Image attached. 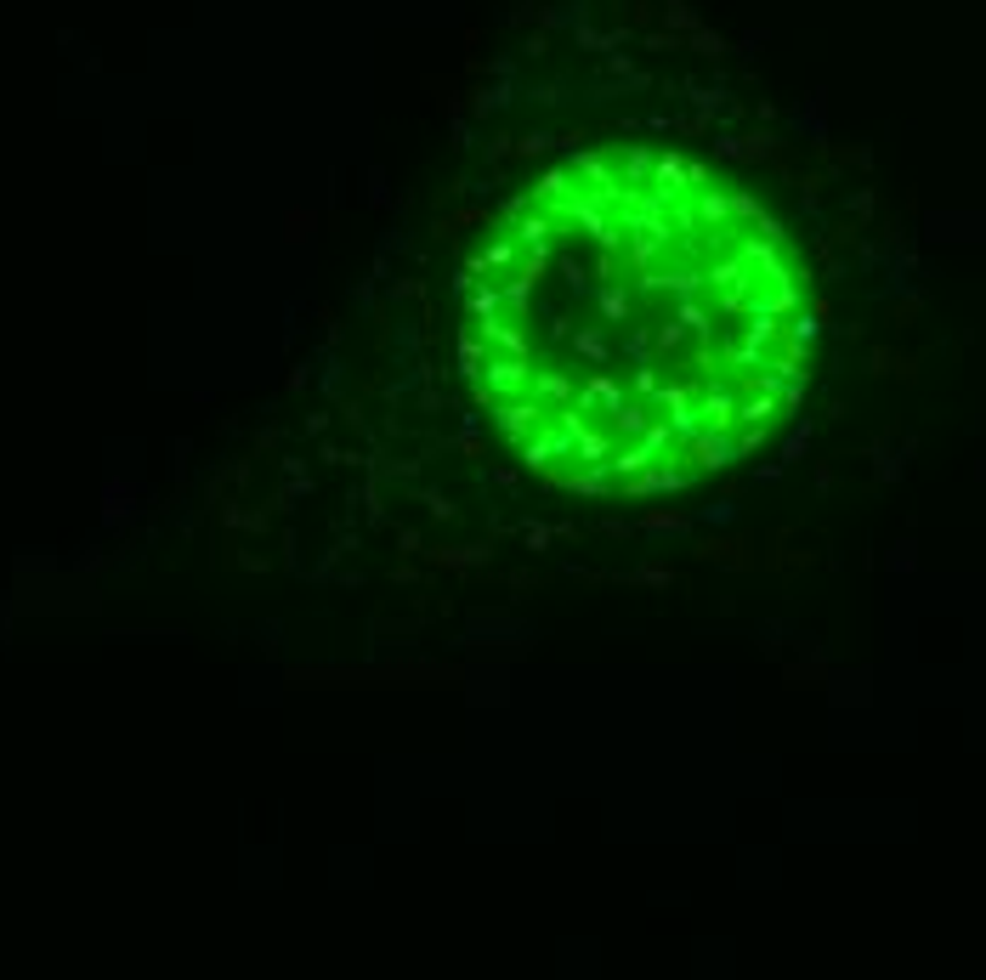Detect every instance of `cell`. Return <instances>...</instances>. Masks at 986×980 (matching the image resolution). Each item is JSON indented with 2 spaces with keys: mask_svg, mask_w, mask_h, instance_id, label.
<instances>
[{
  "mask_svg": "<svg viewBox=\"0 0 986 980\" xmlns=\"http://www.w3.org/2000/svg\"><path fill=\"white\" fill-rule=\"evenodd\" d=\"M482 386L493 391V402H499V397H522V391H533L527 357H510V352H488V363H482Z\"/></svg>",
  "mask_w": 986,
  "mask_h": 980,
  "instance_id": "6da1fadb",
  "label": "cell"
},
{
  "mask_svg": "<svg viewBox=\"0 0 986 980\" xmlns=\"http://www.w3.org/2000/svg\"><path fill=\"white\" fill-rule=\"evenodd\" d=\"M686 454H692V465L697 471H725V465H737V454H743V442L732 437V431H703L697 442H686Z\"/></svg>",
  "mask_w": 986,
  "mask_h": 980,
  "instance_id": "7a4b0ae2",
  "label": "cell"
},
{
  "mask_svg": "<svg viewBox=\"0 0 986 980\" xmlns=\"http://www.w3.org/2000/svg\"><path fill=\"white\" fill-rule=\"evenodd\" d=\"M493 425H499V431H505L510 442H527V437H533V431H539V425H545V414L533 409V402L499 397V402H493Z\"/></svg>",
  "mask_w": 986,
  "mask_h": 980,
  "instance_id": "3957f363",
  "label": "cell"
},
{
  "mask_svg": "<svg viewBox=\"0 0 986 980\" xmlns=\"http://www.w3.org/2000/svg\"><path fill=\"white\" fill-rule=\"evenodd\" d=\"M697 409H703V419L715 425V431H737V409H743V397L725 386V380H715L709 391L697 397Z\"/></svg>",
  "mask_w": 986,
  "mask_h": 980,
  "instance_id": "277c9868",
  "label": "cell"
},
{
  "mask_svg": "<svg viewBox=\"0 0 986 980\" xmlns=\"http://www.w3.org/2000/svg\"><path fill=\"white\" fill-rule=\"evenodd\" d=\"M607 425L618 431V442H635V437H640V431H647V425H652V402H647V397H635V402H624V409H618V414H612Z\"/></svg>",
  "mask_w": 986,
  "mask_h": 980,
  "instance_id": "5b68a950",
  "label": "cell"
},
{
  "mask_svg": "<svg viewBox=\"0 0 986 980\" xmlns=\"http://www.w3.org/2000/svg\"><path fill=\"white\" fill-rule=\"evenodd\" d=\"M680 324H686V335L697 340V346H715V312L703 306V301H680Z\"/></svg>",
  "mask_w": 986,
  "mask_h": 980,
  "instance_id": "8992f818",
  "label": "cell"
},
{
  "mask_svg": "<svg viewBox=\"0 0 986 980\" xmlns=\"http://www.w3.org/2000/svg\"><path fill=\"white\" fill-rule=\"evenodd\" d=\"M612 476H618L612 465H578V471L562 476V482L573 487V494H612Z\"/></svg>",
  "mask_w": 986,
  "mask_h": 980,
  "instance_id": "52a82bcc",
  "label": "cell"
},
{
  "mask_svg": "<svg viewBox=\"0 0 986 980\" xmlns=\"http://www.w3.org/2000/svg\"><path fill=\"white\" fill-rule=\"evenodd\" d=\"M533 397H539V402H555V409H567V402H573V380H567L562 369H545V374H533Z\"/></svg>",
  "mask_w": 986,
  "mask_h": 980,
  "instance_id": "ba28073f",
  "label": "cell"
},
{
  "mask_svg": "<svg viewBox=\"0 0 986 980\" xmlns=\"http://www.w3.org/2000/svg\"><path fill=\"white\" fill-rule=\"evenodd\" d=\"M647 465H658V454H652V448H647V442H640V437H635V442H624V448L612 454V471H618V476H640V471H647Z\"/></svg>",
  "mask_w": 986,
  "mask_h": 980,
  "instance_id": "9c48e42d",
  "label": "cell"
},
{
  "mask_svg": "<svg viewBox=\"0 0 986 980\" xmlns=\"http://www.w3.org/2000/svg\"><path fill=\"white\" fill-rule=\"evenodd\" d=\"M732 221H737V216H732V199L703 187V193H697V227H732Z\"/></svg>",
  "mask_w": 986,
  "mask_h": 980,
  "instance_id": "30bf717a",
  "label": "cell"
},
{
  "mask_svg": "<svg viewBox=\"0 0 986 980\" xmlns=\"http://www.w3.org/2000/svg\"><path fill=\"white\" fill-rule=\"evenodd\" d=\"M488 340L482 335H465L460 340V380H482V363H488Z\"/></svg>",
  "mask_w": 986,
  "mask_h": 980,
  "instance_id": "8fae6325",
  "label": "cell"
},
{
  "mask_svg": "<svg viewBox=\"0 0 986 980\" xmlns=\"http://www.w3.org/2000/svg\"><path fill=\"white\" fill-rule=\"evenodd\" d=\"M505 306V284H470V317H493Z\"/></svg>",
  "mask_w": 986,
  "mask_h": 980,
  "instance_id": "7c38bea8",
  "label": "cell"
},
{
  "mask_svg": "<svg viewBox=\"0 0 986 980\" xmlns=\"http://www.w3.org/2000/svg\"><path fill=\"white\" fill-rule=\"evenodd\" d=\"M533 199H539V204H562V199H573V187H567V170H545V176H539V187H533Z\"/></svg>",
  "mask_w": 986,
  "mask_h": 980,
  "instance_id": "4fadbf2b",
  "label": "cell"
},
{
  "mask_svg": "<svg viewBox=\"0 0 986 980\" xmlns=\"http://www.w3.org/2000/svg\"><path fill=\"white\" fill-rule=\"evenodd\" d=\"M550 232H555V221L539 216V210H527V216L517 221V239H522V244H550Z\"/></svg>",
  "mask_w": 986,
  "mask_h": 980,
  "instance_id": "5bb4252c",
  "label": "cell"
},
{
  "mask_svg": "<svg viewBox=\"0 0 986 980\" xmlns=\"http://www.w3.org/2000/svg\"><path fill=\"white\" fill-rule=\"evenodd\" d=\"M602 317H607V324H624V317H630V289L624 284H607L602 289Z\"/></svg>",
  "mask_w": 986,
  "mask_h": 980,
  "instance_id": "9a60e30c",
  "label": "cell"
},
{
  "mask_svg": "<svg viewBox=\"0 0 986 980\" xmlns=\"http://www.w3.org/2000/svg\"><path fill=\"white\" fill-rule=\"evenodd\" d=\"M618 165H624V193H635V187L647 182V170H652V159L640 154V147H630V154H618Z\"/></svg>",
  "mask_w": 986,
  "mask_h": 980,
  "instance_id": "2e32d148",
  "label": "cell"
},
{
  "mask_svg": "<svg viewBox=\"0 0 986 980\" xmlns=\"http://www.w3.org/2000/svg\"><path fill=\"white\" fill-rule=\"evenodd\" d=\"M533 284H539L533 272H517V278L505 284V312H527V301H533Z\"/></svg>",
  "mask_w": 986,
  "mask_h": 980,
  "instance_id": "e0dca14e",
  "label": "cell"
},
{
  "mask_svg": "<svg viewBox=\"0 0 986 980\" xmlns=\"http://www.w3.org/2000/svg\"><path fill=\"white\" fill-rule=\"evenodd\" d=\"M573 346H578V357H590V363H607V352H612L602 329H578V335H573Z\"/></svg>",
  "mask_w": 986,
  "mask_h": 980,
  "instance_id": "ac0fdd59",
  "label": "cell"
},
{
  "mask_svg": "<svg viewBox=\"0 0 986 980\" xmlns=\"http://www.w3.org/2000/svg\"><path fill=\"white\" fill-rule=\"evenodd\" d=\"M517 250H522V239H499V244H488V250H482L488 272H505V267H517Z\"/></svg>",
  "mask_w": 986,
  "mask_h": 980,
  "instance_id": "d6986e66",
  "label": "cell"
},
{
  "mask_svg": "<svg viewBox=\"0 0 986 980\" xmlns=\"http://www.w3.org/2000/svg\"><path fill=\"white\" fill-rule=\"evenodd\" d=\"M442 567H482L488 561V544H465V550H437Z\"/></svg>",
  "mask_w": 986,
  "mask_h": 980,
  "instance_id": "ffe728a7",
  "label": "cell"
},
{
  "mask_svg": "<svg viewBox=\"0 0 986 980\" xmlns=\"http://www.w3.org/2000/svg\"><path fill=\"white\" fill-rule=\"evenodd\" d=\"M680 182H686V165H680L675 154H663V159H658V182H652V187H675V193H680Z\"/></svg>",
  "mask_w": 986,
  "mask_h": 980,
  "instance_id": "44dd1931",
  "label": "cell"
},
{
  "mask_svg": "<svg viewBox=\"0 0 986 980\" xmlns=\"http://www.w3.org/2000/svg\"><path fill=\"white\" fill-rule=\"evenodd\" d=\"M686 340H692V335H686V324H680V317H669V324L658 329V346H663V352H680Z\"/></svg>",
  "mask_w": 986,
  "mask_h": 980,
  "instance_id": "7402d4cb",
  "label": "cell"
},
{
  "mask_svg": "<svg viewBox=\"0 0 986 980\" xmlns=\"http://www.w3.org/2000/svg\"><path fill=\"white\" fill-rule=\"evenodd\" d=\"M640 527H647V532H686V516H675V510H658V516H647Z\"/></svg>",
  "mask_w": 986,
  "mask_h": 980,
  "instance_id": "603a6c76",
  "label": "cell"
},
{
  "mask_svg": "<svg viewBox=\"0 0 986 980\" xmlns=\"http://www.w3.org/2000/svg\"><path fill=\"white\" fill-rule=\"evenodd\" d=\"M635 397H658V369H647V363H635Z\"/></svg>",
  "mask_w": 986,
  "mask_h": 980,
  "instance_id": "cb8c5ba5",
  "label": "cell"
},
{
  "mask_svg": "<svg viewBox=\"0 0 986 980\" xmlns=\"http://www.w3.org/2000/svg\"><path fill=\"white\" fill-rule=\"evenodd\" d=\"M562 272H567V289H573V295H584V289H590V278H584V267H578V261H573V255H567V261H562Z\"/></svg>",
  "mask_w": 986,
  "mask_h": 980,
  "instance_id": "d4e9b609",
  "label": "cell"
},
{
  "mask_svg": "<svg viewBox=\"0 0 986 980\" xmlns=\"http://www.w3.org/2000/svg\"><path fill=\"white\" fill-rule=\"evenodd\" d=\"M425 504H431V516H442V522H448V516H460V504H448L442 494H425Z\"/></svg>",
  "mask_w": 986,
  "mask_h": 980,
  "instance_id": "484cf974",
  "label": "cell"
},
{
  "mask_svg": "<svg viewBox=\"0 0 986 980\" xmlns=\"http://www.w3.org/2000/svg\"><path fill=\"white\" fill-rule=\"evenodd\" d=\"M624 346H630V357H647V346H652V335H647V329H635V335L624 340Z\"/></svg>",
  "mask_w": 986,
  "mask_h": 980,
  "instance_id": "4316f807",
  "label": "cell"
},
{
  "mask_svg": "<svg viewBox=\"0 0 986 980\" xmlns=\"http://www.w3.org/2000/svg\"><path fill=\"white\" fill-rule=\"evenodd\" d=\"M527 550H550V527H527Z\"/></svg>",
  "mask_w": 986,
  "mask_h": 980,
  "instance_id": "83f0119b",
  "label": "cell"
},
{
  "mask_svg": "<svg viewBox=\"0 0 986 980\" xmlns=\"http://www.w3.org/2000/svg\"><path fill=\"white\" fill-rule=\"evenodd\" d=\"M635 579H640V584H669V572H663V567H640Z\"/></svg>",
  "mask_w": 986,
  "mask_h": 980,
  "instance_id": "f1b7e54d",
  "label": "cell"
}]
</instances>
